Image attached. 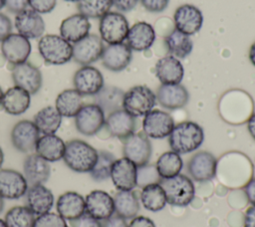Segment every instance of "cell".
Here are the masks:
<instances>
[{"mask_svg": "<svg viewBox=\"0 0 255 227\" xmlns=\"http://www.w3.org/2000/svg\"><path fill=\"white\" fill-rule=\"evenodd\" d=\"M252 171V163L245 154L230 151L217 160L215 176L223 185L229 188H239L251 179Z\"/></svg>", "mask_w": 255, "mask_h": 227, "instance_id": "obj_1", "label": "cell"}, {"mask_svg": "<svg viewBox=\"0 0 255 227\" xmlns=\"http://www.w3.org/2000/svg\"><path fill=\"white\" fill-rule=\"evenodd\" d=\"M218 110L225 121L240 124L247 121L253 114V101L245 92L232 90L222 96L218 104Z\"/></svg>", "mask_w": 255, "mask_h": 227, "instance_id": "obj_2", "label": "cell"}, {"mask_svg": "<svg viewBox=\"0 0 255 227\" xmlns=\"http://www.w3.org/2000/svg\"><path fill=\"white\" fill-rule=\"evenodd\" d=\"M204 140L203 128L194 121H182L174 124L168 135V143L172 151L178 154L196 150Z\"/></svg>", "mask_w": 255, "mask_h": 227, "instance_id": "obj_3", "label": "cell"}, {"mask_svg": "<svg viewBox=\"0 0 255 227\" xmlns=\"http://www.w3.org/2000/svg\"><path fill=\"white\" fill-rule=\"evenodd\" d=\"M63 159L75 172H90L97 162L98 150L84 140L72 139L66 142Z\"/></svg>", "mask_w": 255, "mask_h": 227, "instance_id": "obj_4", "label": "cell"}, {"mask_svg": "<svg viewBox=\"0 0 255 227\" xmlns=\"http://www.w3.org/2000/svg\"><path fill=\"white\" fill-rule=\"evenodd\" d=\"M159 184L165 193L166 202L170 205L187 206L195 196L193 181L186 175L179 173L173 177L161 179Z\"/></svg>", "mask_w": 255, "mask_h": 227, "instance_id": "obj_5", "label": "cell"}, {"mask_svg": "<svg viewBox=\"0 0 255 227\" xmlns=\"http://www.w3.org/2000/svg\"><path fill=\"white\" fill-rule=\"evenodd\" d=\"M38 51L43 60L50 65H64L73 58V46L61 36L49 34L42 36Z\"/></svg>", "mask_w": 255, "mask_h": 227, "instance_id": "obj_6", "label": "cell"}, {"mask_svg": "<svg viewBox=\"0 0 255 227\" xmlns=\"http://www.w3.org/2000/svg\"><path fill=\"white\" fill-rule=\"evenodd\" d=\"M156 104L155 94L146 86L139 85L125 93L123 109L134 117L144 116Z\"/></svg>", "mask_w": 255, "mask_h": 227, "instance_id": "obj_7", "label": "cell"}, {"mask_svg": "<svg viewBox=\"0 0 255 227\" xmlns=\"http://www.w3.org/2000/svg\"><path fill=\"white\" fill-rule=\"evenodd\" d=\"M128 30V22L122 13L108 12L100 18L99 31L101 39L109 45L123 43Z\"/></svg>", "mask_w": 255, "mask_h": 227, "instance_id": "obj_8", "label": "cell"}, {"mask_svg": "<svg viewBox=\"0 0 255 227\" xmlns=\"http://www.w3.org/2000/svg\"><path fill=\"white\" fill-rule=\"evenodd\" d=\"M152 152L149 137L143 131L133 132L124 139V157L132 161L136 166L147 164Z\"/></svg>", "mask_w": 255, "mask_h": 227, "instance_id": "obj_9", "label": "cell"}, {"mask_svg": "<svg viewBox=\"0 0 255 227\" xmlns=\"http://www.w3.org/2000/svg\"><path fill=\"white\" fill-rule=\"evenodd\" d=\"M106 114L96 104L84 105L75 116L77 130L87 136L97 134L104 126Z\"/></svg>", "mask_w": 255, "mask_h": 227, "instance_id": "obj_10", "label": "cell"}, {"mask_svg": "<svg viewBox=\"0 0 255 227\" xmlns=\"http://www.w3.org/2000/svg\"><path fill=\"white\" fill-rule=\"evenodd\" d=\"M104 43L96 34H89L73 45V58L82 66H90L101 59L104 51Z\"/></svg>", "mask_w": 255, "mask_h": 227, "instance_id": "obj_11", "label": "cell"}, {"mask_svg": "<svg viewBox=\"0 0 255 227\" xmlns=\"http://www.w3.org/2000/svg\"><path fill=\"white\" fill-rule=\"evenodd\" d=\"M173 126L172 116L161 110L150 111L142 119V130L150 138L160 139L168 136Z\"/></svg>", "mask_w": 255, "mask_h": 227, "instance_id": "obj_12", "label": "cell"}, {"mask_svg": "<svg viewBox=\"0 0 255 227\" xmlns=\"http://www.w3.org/2000/svg\"><path fill=\"white\" fill-rule=\"evenodd\" d=\"M31 43L29 39L19 33H11L1 43V52L5 60L14 65L27 62L31 54Z\"/></svg>", "mask_w": 255, "mask_h": 227, "instance_id": "obj_13", "label": "cell"}, {"mask_svg": "<svg viewBox=\"0 0 255 227\" xmlns=\"http://www.w3.org/2000/svg\"><path fill=\"white\" fill-rule=\"evenodd\" d=\"M217 159L208 151H198L193 154L188 163L187 171L197 182H206L215 177Z\"/></svg>", "mask_w": 255, "mask_h": 227, "instance_id": "obj_14", "label": "cell"}, {"mask_svg": "<svg viewBox=\"0 0 255 227\" xmlns=\"http://www.w3.org/2000/svg\"><path fill=\"white\" fill-rule=\"evenodd\" d=\"M203 15L199 8L191 4H183L173 14L175 29L188 35L198 33L203 25Z\"/></svg>", "mask_w": 255, "mask_h": 227, "instance_id": "obj_15", "label": "cell"}, {"mask_svg": "<svg viewBox=\"0 0 255 227\" xmlns=\"http://www.w3.org/2000/svg\"><path fill=\"white\" fill-rule=\"evenodd\" d=\"M39 137L40 131L32 120H20L13 126L11 130L12 144L21 152L27 153L35 150Z\"/></svg>", "mask_w": 255, "mask_h": 227, "instance_id": "obj_16", "label": "cell"}, {"mask_svg": "<svg viewBox=\"0 0 255 227\" xmlns=\"http://www.w3.org/2000/svg\"><path fill=\"white\" fill-rule=\"evenodd\" d=\"M12 80L15 86L24 89L30 95L37 94L43 82L41 71L29 62L13 66Z\"/></svg>", "mask_w": 255, "mask_h": 227, "instance_id": "obj_17", "label": "cell"}, {"mask_svg": "<svg viewBox=\"0 0 255 227\" xmlns=\"http://www.w3.org/2000/svg\"><path fill=\"white\" fill-rule=\"evenodd\" d=\"M73 84L82 96H95L105 86L102 73L92 66L80 68L74 75Z\"/></svg>", "mask_w": 255, "mask_h": 227, "instance_id": "obj_18", "label": "cell"}, {"mask_svg": "<svg viewBox=\"0 0 255 227\" xmlns=\"http://www.w3.org/2000/svg\"><path fill=\"white\" fill-rule=\"evenodd\" d=\"M101 59L103 66L109 71L121 72L131 62L132 52L127 43L111 44L104 48Z\"/></svg>", "mask_w": 255, "mask_h": 227, "instance_id": "obj_19", "label": "cell"}, {"mask_svg": "<svg viewBox=\"0 0 255 227\" xmlns=\"http://www.w3.org/2000/svg\"><path fill=\"white\" fill-rule=\"evenodd\" d=\"M28 183L22 173L14 169H0V196L4 199H18L26 194Z\"/></svg>", "mask_w": 255, "mask_h": 227, "instance_id": "obj_20", "label": "cell"}, {"mask_svg": "<svg viewBox=\"0 0 255 227\" xmlns=\"http://www.w3.org/2000/svg\"><path fill=\"white\" fill-rule=\"evenodd\" d=\"M136 169L132 161L122 157L115 160L110 178L118 190H132L136 186Z\"/></svg>", "mask_w": 255, "mask_h": 227, "instance_id": "obj_21", "label": "cell"}, {"mask_svg": "<svg viewBox=\"0 0 255 227\" xmlns=\"http://www.w3.org/2000/svg\"><path fill=\"white\" fill-rule=\"evenodd\" d=\"M86 213L95 219L102 221L115 213L114 198L106 191L93 190L86 198Z\"/></svg>", "mask_w": 255, "mask_h": 227, "instance_id": "obj_22", "label": "cell"}, {"mask_svg": "<svg viewBox=\"0 0 255 227\" xmlns=\"http://www.w3.org/2000/svg\"><path fill=\"white\" fill-rule=\"evenodd\" d=\"M156 102L166 110H177L185 107L189 101V93L181 84H161L156 92Z\"/></svg>", "mask_w": 255, "mask_h": 227, "instance_id": "obj_23", "label": "cell"}, {"mask_svg": "<svg viewBox=\"0 0 255 227\" xmlns=\"http://www.w3.org/2000/svg\"><path fill=\"white\" fill-rule=\"evenodd\" d=\"M105 126L112 136L124 140L135 131L136 120L134 116L122 109L108 114Z\"/></svg>", "mask_w": 255, "mask_h": 227, "instance_id": "obj_24", "label": "cell"}, {"mask_svg": "<svg viewBox=\"0 0 255 227\" xmlns=\"http://www.w3.org/2000/svg\"><path fill=\"white\" fill-rule=\"evenodd\" d=\"M15 27L18 33L27 39H38L45 31V22L39 13L32 9H25L16 14Z\"/></svg>", "mask_w": 255, "mask_h": 227, "instance_id": "obj_25", "label": "cell"}, {"mask_svg": "<svg viewBox=\"0 0 255 227\" xmlns=\"http://www.w3.org/2000/svg\"><path fill=\"white\" fill-rule=\"evenodd\" d=\"M24 177L28 185L44 184L51 174L50 163L37 153L29 154L23 162Z\"/></svg>", "mask_w": 255, "mask_h": 227, "instance_id": "obj_26", "label": "cell"}, {"mask_svg": "<svg viewBox=\"0 0 255 227\" xmlns=\"http://www.w3.org/2000/svg\"><path fill=\"white\" fill-rule=\"evenodd\" d=\"M155 31L153 27L144 21L134 23L127 35V45L131 51H145L149 49L155 41Z\"/></svg>", "mask_w": 255, "mask_h": 227, "instance_id": "obj_27", "label": "cell"}, {"mask_svg": "<svg viewBox=\"0 0 255 227\" xmlns=\"http://www.w3.org/2000/svg\"><path fill=\"white\" fill-rule=\"evenodd\" d=\"M91 23L82 14H74L65 18L60 25V36L69 43H77L89 35Z\"/></svg>", "mask_w": 255, "mask_h": 227, "instance_id": "obj_28", "label": "cell"}, {"mask_svg": "<svg viewBox=\"0 0 255 227\" xmlns=\"http://www.w3.org/2000/svg\"><path fill=\"white\" fill-rule=\"evenodd\" d=\"M56 209L65 220H75L86 213L85 198L75 191H67L57 199Z\"/></svg>", "mask_w": 255, "mask_h": 227, "instance_id": "obj_29", "label": "cell"}, {"mask_svg": "<svg viewBox=\"0 0 255 227\" xmlns=\"http://www.w3.org/2000/svg\"><path fill=\"white\" fill-rule=\"evenodd\" d=\"M54 201L52 191L44 184L32 185L26 192L27 207L37 216L50 212Z\"/></svg>", "mask_w": 255, "mask_h": 227, "instance_id": "obj_30", "label": "cell"}, {"mask_svg": "<svg viewBox=\"0 0 255 227\" xmlns=\"http://www.w3.org/2000/svg\"><path fill=\"white\" fill-rule=\"evenodd\" d=\"M155 75L163 85L180 84L184 76V69L179 59L168 55L156 62Z\"/></svg>", "mask_w": 255, "mask_h": 227, "instance_id": "obj_31", "label": "cell"}, {"mask_svg": "<svg viewBox=\"0 0 255 227\" xmlns=\"http://www.w3.org/2000/svg\"><path fill=\"white\" fill-rule=\"evenodd\" d=\"M31 95L22 88L14 86L9 88L4 94L1 106L4 111L11 115H20L30 107Z\"/></svg>", "mask_w": 255, "mask_h": 227, "instance_id": "obj_32", "label": "cell"}, {"mask_svg": "<svg viewBox=\"0 0 255 227\" xmlns=\"http://www.w3.org/2000/svg\"><path fill=\"white\" fill-rule=\"evenodd\" d=\"M65 148L66 142L55 133L43 134L36 143L35 151L48 162H55L63 159Z\"/></svg>", "mask_w": 255, "mask_h": 227, "instance_id": "obj_33", "label": "cell"}, {"mask_svg": "<svg viewBox=\"0 0 255 227\" xmlns=\"http://www.w3.org/2000/svg\"><path fill=\"white\" fill-rule=\"evenodd\" d=\"M113 198L117 215L126 220L137 215L140 205L137 195L132 190H119Z\"/></svg>", "mask_w": 255, "mask_h": 227, "instance_id": "obj_34", "label": "cell"}, {"mask_svg": "<svg viewBox=\"0 0 255 227\" xmlns=\"http://www.w3.org/2000/svg\"><path fill=\"white\" fill-rule=\"evenodd\" d=\"M83 106V96L75 89L64 90L55 101V108L65 117H75Z\"/></svg>", "mask_w": 255, "mask_h": 227, "instance_id": "obj_35", "label": "cell"}, {"mask_svg": "<svg viewBox=\"0 0 255 227\" xmlns=\"http://www.w3.org/2000/svg\"><path fill=\"white\" fill-rule=\"evenodd\" d=\"M124 96L125 92L122 89L113 86H104L103 89L94 96L95 104L103 110L105 114H109L123 109Z\"/></svg>", "mask_w": 255, "mask_h": 227, "instance_id": "obj_36", "label": "cell"}, {"mask_svg": "<svg viewBox=\"0 0 255 227\" xmlns=\"http://www.w3.org/2000/svg\"><path fill=\"white\" fill-rule=\"evenodd\" d=\"M164 44L168 53L177 59L186 58L193 49V41L190 36L176 29L172 30L164 38Z\"/></svg>", "mask_w": 255, "mask_h": 227, "instance_id": "obj_37", "label": "cell"}, {"mask_svg": "<svg viewBox=\"0 0 255 227\" xmlns=\"http://www.w3.org/2000/svg\"><path fill=\"white\" fill-rule=\"evenodd\" d=\"M62 115L55 107L48 106L41 109L35 115L33 122L43 134H54L62 123Z\"/></svg>", "mask_w": 255, "mask_h": 227, "instance_id": "obj_38", "label": "cell"}, {"mask_svg": "<svg viewBox=\"0 0 255 227\" xmlns=\"http://www.w3.org/2000/svg\"><path fill=\"white\" fill-rule=\"evenodd\" d=\"M139 198L143 207L151 212L162 210L167 203L165 193L159 183L149 184L141 188Z\"/></svg>", "mask_w": 255, "mask_h": 227, "instance_id": "obj_39", "label": "cell"}, {"mask_svg": "<svg viewBox=\"0 0 255 227\" xmlns=\"http://www.w3.org/2000/svg\"><path fill=\"white\" fill-rule=\"evenodd\" d=\"M182 166L183 161L180 155L172 150L160 154L155 163L156 170L161 179L170 178L179 174Z\"/></svg>", "mask_w": 255, "mask_h": 227, "instance_id": "obj_40", "label": "cell"}, {"mask_svg": "<svg viewBox=\"0 0 255 227\" xmlns=\"http://www.w3.org/2000/svg\"><path fill=\"white\" fill-rule=\"evenodd\" d=\"M35 216L27 206H15L7 211L4 221L7 227H33Z\"/></svg>", "mask_w": 255, "mask_h": 227, "instance_id": "obj_41", "label": "cell"}, {"mask_svg": "<svg viewBox=\"0 0 255 227\" xmlns=\"http://www.w3.org/2000/svg\"><path fill=\"white\" fill-rule=\"evenodd\" d=\"M113 6V0H80L77 7L80 14L87 18H102L110 12Z\"/></svg>", "mask_w": 255, "mask_h": 227, "instance_id": "obj_42", "label": "cell"}, {"mask_svg": "<svg viewBox=\"0 0 255 227\" xmlns=\"http://www.w3.org/2000/svg\"><path fill=\"white\" fill-rule=\"evenodd\" d=\"M116 160L115 155L107 150H100L98 151V159L90 171L92 178L95 181H105L110 178L112 166Z\"/></svg>", "mask_w": 255, "mask_h": 227, "instance_id": "obj_43", "label": "cell"}, {"mask_svg": "<svg viewBox=\"0 0 255 227\" xmlns=\"http://www.w3.org/2000/svg\"><path fill=\"white\" fill-rule=\"evenodd\" d=\"M161 180L155 164H144L137 166L136 169V186L143 188L146 185L159 183Z\"/></svg>", "mask_w": 255, "mask_h": 227, "instance_id": "obj_44", "label": "cell"}, {"mask_svg": "<svg viewBox=\"0 0 255 227\" xmlns=\"http://www.w3.org/2000/svg\"><path fill=\"white\" fill-rule=\"evenodd\" d=\"M33 227H68L66 220L58 213L47 212L36 217Z\"/></svg>", "mask_w": 255, "mask_h": 227, "instance_id": "obj_45", "label": "cell"}, {"mask_svg": "<svg viewBox=\"0 0 255 227\" xmlns=\"http://www.w3.org/2000/svg\"><path fill=\"white\" fill-rule=\"evenodd\" d=\"M32 10L39 14H46L53 11L57 5V0H28Z\"/></svg>", "mask_w": 255, "mask_h": 227, "instance_id": "obj_46", "label": "cell"}, {"mask_svg": "<svg viewBox=\"0 0 255 227\" xmlns=\"http://www.w3.org/2000/svg\"><path fill=\"white\" fill-rule=\"evenodd\" d=\"M145 10L151 13H160L166 9L169 0H139Z\"/></svg>", "mask_w": 255, "mask_h": 227, "instance_id": "obj_47", "label": "cell"}, {"mask_svg": "<svg viewBox=\"0 0 255 227\" xmlns=\"http://www.w3.org/2000/svg\"><path fill=\"white\" fill-rule=\"evenodd\" d=\"M71 227H101V221L85 213L81 217L72 220Z\"/></svg>", "mask_w": 255, "mask_h": 227, "instance_id": "obj_48", "label": "cell"}, {"mask_svg": "<svg viewBox=\"0 0 255 227\" xmlns=\"http://www.w3.org/2000/svg\"><path fill=\"white\" fill-rule=\"evenodd\" d=\"M29 5L28 0H5V6L11 13L18 14L24 11Z\"/></svg>", "mask_w": 255, "mask_h": 227, "instance_id": "obj_49", "label": "cell"}, {"mask_svg": "<svg viewBox=\"0 0 255 227\" xmlns=\"http://www.w3.org/2000/svg\"><path fill=\"white\" fill-rule=\"evenodd\" d=\"M11 33H12L11 20L5 14L0 13V41L2 42Z\"/></svg>", "mask_w": 255, "mask_h": 227, "instance_id": "obj_50", "label": "cell"}, {"mask_svg": "<svg viewBox=\"0 0 255 227\" xmlns=\"http://www.w3.org/2000/svg\"><path fill=\"white\" fill-rule=\"evenodd\" d=\"M101 227H128L126 219L117 214H113L111 217L101 221Z\"/></svg>", "mask_w": 255, "mask_h": 227, "instance_id": "obj_51", "label": "cell"}, {"mask_svg": "<svg viewBox=\"0 0 255 227\" xmlns=\"http://www.w3.org/2000/svg\"><path fill=\"white\" fill-rule=\"evenodd\" d=\"M139 0H113V5L121 12H128L132 10Z\"/></svg>", "mask_w": 255, "mask_h": 227, "instance_id": "obj_52", "label": "cell"}, {"mask_svg": "<svg viewBox=\"0 0 255 227\" xmlns=\"http://www.w3.org/2000/svg\"><path fill=\"white\" fill-rule=\"evenodd\" d=\"M128 227H156L154 222L145 216H135L131 219Z\"/></svg>", "mask_w": 255, "mask_h": 227, "instance_id": "obj_53", "label": "cell"}, {"mask_svg": "<svg viewBox=\"0 0 255 227\" xmlns=\"http://www.w3.org/2000/svg\"><path fill=\"white\" fill-rule=\"evenodd\" d=\"M244 192L248 201L252 205H255V178H251L244 185Z\"/></svg>", "mask_w": 255, "mask_h": 227, "instance_id": "obj_54", "label": "cell"}, {"mask_svg": "<svg viewBox=\"0 0 255 227\" xmlns=\"http://www.w3.org/2000/svg\"><path fill=\"white\" fill-rule=\"evenodd\" d=\"M244 227H255V205L250 206L244 215Z\"/></svg>", "mask_w": 255, "mask_h": 227, "instance_id": "obj_55", "label": "cell"}, {"mask_svg": "<svg viewBox=\"0 0 255 227\" xmlns=\"http://www.w3.org/2000/svg\"><path fill=\"white\" fill-rule=\"evenodd\" d=\"M247 128L251 137L255 140V114H252L247 120Z\"/></svg>", "mask_w": 255, "mask_h": 227, "instance_id": "obj_56", "label": "cell"}, {"mask_svg": "<svg viewBox=\"0 0 255 227\" xmlns=\"http://www.w3.org/2000/svg\"><path fill=\"white\" fill-rule=\"evenodd\" d=\"M249 60H250L251 64L255 67V42L250 47V50H249Z\"/></svg>", "mask_w": 255, "mask_h": 227, "instance_id": "obj_57", "label": "cell"}, {"mask_svg": "<svg viewBox=\"0 0 255 227\" xmlns=\"http://www.w3.org/2000/svg\"><path fill=\"white\" fill-rule=\"evenodd\" d=\"M3 161H4V153H3L2 148L0 147V169H1V166L3 164Z\"/></svg>", "mask_w": 255, "mask_h": 227, "instance_id": "obj_58", "label": "cell"}, {"mask_svg": "<svg viewBox=\"0 0 255 227\" xmlns=\"http://www.w3.org/2000/svg\"><path fill=\"white\" fill-rule=\"evenodd\" d=\"M3 208H4V200H3V198L0 196V213L2 212Z\"/></svg>", "mask_w": 255, "mask_h": 227, "instance_id": "obj_59", "label": "cell"}, {"mask_svg": "<svg viewBox=\"0 0 255 227\" xmlns=\"http://www.w3.org/2000/svg\"><path fill=\"white\" fill-rule=\"evenodd\" d=\"M0 227H7L5 221L3 219H1V218H0Z\"/></svg>", "mask_w": 255, "mask_h": 227, "instance_id": "obj_60", "label": "cell"}, {"mask_svg": "<svg viewBox=\"0 0 255 227\" xmlns=\"http://www.w3.org/2000/svg\"><path fill=\"white\" fill-rule=\"evenodd\" d=\"M5 7V0H0V10Z\"/></svg>", "mask_w": 255, "mask_h": 227, "instance_id": "obj_61", "label": "cell"}, {"mask_svg": "<svg viewBox=\"0 0 255 227\" xmlns=\"http://www.w3.org/2000/svg\"><path fill=\"white\" fill-rule=\"evenodd\" d=\"M3 91H2V89H1V87H0V105H1V102H2V98H3Z\"/></svg>", "mask_w": 255, "mask_h": 227, "instance_id": "obj_62", "label": "cell"}, {"mask_svg": "<svg viewBox=\"0 0 255 227\" xmlns=\"http://www.w3.org/2000/svg\"><path fill=\"white\" fill-rule=\"evenodd\" d=\"M65 1H67V2H79L80 0H65Z\"/></svg>", "mask_w": 255, "mask_h": 227, "instance_id": "obj_63", "label": "cell"}]
</instances>
